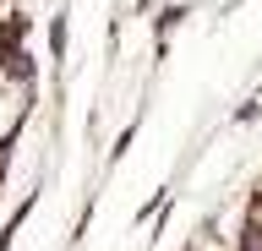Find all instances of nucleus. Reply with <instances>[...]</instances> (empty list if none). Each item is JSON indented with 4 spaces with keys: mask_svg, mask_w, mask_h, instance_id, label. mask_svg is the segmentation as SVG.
Segmentation results:
<instances>
[{
    "mask_svg": "<svg viewBox=\"0 0 262 251\" xmlns=\"http://www.w3.org/2000/svg\"><path fill=\"white\" fill-rule=\"evenodd\" d=\"M16 120H22V77L0 71V142L16 131Z\"/></svg>",
    "mask_w": 262,
    "mask_h": 251,
    "instance_id": "nucleus-1",
    "label": "nucleus"
},
{
    "mask_svg": "<svg viewBox=\"0 0 262 251\" xmlns=\"http://www.w3.org/2000/svg\"><path fill=\"white\" fill-rule=\"evenodd\" d=\"M241 251H262V224L251 218V230H246V240H241Z\"/></svg>",
    "mask_w": 262,
    "mask_h": 251,
    "instance_id": "nucleus-2",
    "label": "nucleus"
},
{
    "mask_svg": "<svg viewBox=\"0 0 262 251\" xmlns=\"http://www.w3.org/2000/svg\"><path fill=\"white\" fill-rule=\"evenodd\" d=\"M257 224H262V208H257Z\"/></svg>",
    "mask_w": 262,
    "mask_h": 251,
    "instance_id": "nucleus-3",
    "label": "nucleus"
}]
</instances>
